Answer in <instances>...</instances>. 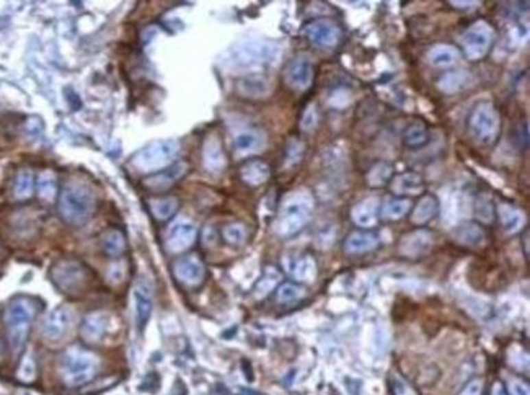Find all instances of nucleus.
I'll list each match as a JSON object with an SVG mask.
<instances>
[{
	"instance_id": "nucleus-39",
	"label": "nucleus",
	"mask_w": 530,
	"mask_h": 395,
	"mask_svg": "<svg viewBox=\"0 0 530 395\" xmlns=\"http://www.w3.org/2000/svg\"><path fill=\"white\" fill-rule=\"evenodd\" d=\"M222 235L227 243L240 247L243 246L245 240H247V229H245V226L240 224V222H234V224H228L224 227Z\"/></svg>"
},
{
	"instance_id": "nucleus-29",
	"label": "nucleus",
	"mask_w": 530,
	"mask_h": 395,
	"mask_svg": "<svg viewBox=\"0 0 530 395\" xmlns=\"http://www.w3.org/2000/svg\"><path fill=\"white\" fill-rule=\"evenodd\" d=\"M235 149L240 154H255L265 147V136L258 131H242L235 136Z\"/></svg>"
},
{
	"instance_id": "nucleus-5",
	"label": "nucleus",
	"mask_w": 530,
	"mask_h": 395,
	"mask_svg": "<svg viewBox=\"0 0 530 395\" xmlns=\"http://www.w3.org/2000/svg\"><path fill=\"white\" fill-rule=\"evenodd\" d=\"M278 46L263 41H245L228 51L227 64L235 69H256L273 62L278 58Z\"/></svg>"
},
{
	"instance_id": "nucleus-27",
	"label": "nucleus",
	"mask_w": 530,
	"mask_h": 395,
	"mask_svg": "<svg viewBox=\"0 0 530 395\" xmlns=\"http://www.w3.org/2000/svg\"><path fill=\"white\" fill-rule=\"evenodd\" d=\"M286 268L289 270V273L299 281L312 283L317 278V263L310 255H304L300 256V259H296L294 261H291Z\"/></svg>"
},
{
	"instance_id": "nucleus-44",
	"label": "nucleus",
	"mask_w": 530,
	"mask_h": 395,
	"mask_svg": "<svg viewBox=\"0 0 530 395\" xmlns=\"http://www.w3.org/2000/svg\"><path fill=\"white\" fill-rule=\"evenodd\" d=\"M390 387L394 390V395H418L416 390L413 389V385L408 384L407 381L398 376H394Z\"/></svg>"
},
{
	"instance_id": "nucleus-49",
	"label": "nucleus",
	"mask_w": 530,
	"mask_h": 395,
	"mask_svg": "<svg viewBox=\"0 0 530 395\" xmlns=\"http://www.w3.org/2000/svg\"><path fill=\"white\" fill-rule=\"evenodd\" d=\"M509 394L511 395H530V389H529V385L522 381H511Z\"/></svg>"
},
{
	"instance_id": "nucleus-10",
	"label": "nucleus",
	"mask_w": 530,
	"mask_h": 395,
	"mask_svg": "<svg viewBox=\"0 0 530 395\" xmlns=\"http://www.w3.org/2000/svg\"><path fill=\"white\" fill-rule=\"evenodd\" d=\"M74 317L75 313L69 306H61L54 309V311L46 317V320L43 322V327H41L43 338L51 343L64 340V338L69 335V332H71L72 325H74Z\"/></svg>"
},
{
	"instance_id": "nucleus-14",
	"label": "nucleus",
	"mask_w": 530,
	"mask_h": 395,
	"mask_svg": "<svg viewBox=\"0 0 530 395\" xmlns=\"http://www.w3.org/2000/svg\"><path fill=\"white\" fill-rule=\"evenodd\" d=\"M313 77H315L313 64L310 62L309 59L304 58L292 61L286 67V72H284V80H286V84L291 88L299 90V92H304V90L310 88V85L313 82Z\"/></svg>"
},
{
	"instance_id": "nucleus-50",
	"label": "nucleus",
	"mask_w": 530,
	"mask_h": 395,
	"mask_svg": "<svg viewBox=\"0 0 530 395\" xmlns=\"http://www.w3.org/2000/svg\"><path fill=\"white\" fill-rule=\"evenodd\" d=\"M491 395H507V392H506V389H504V385L501 384V382H494L493 390H491Z\"/></svg>"
},
{
	"instance_id": "nucleus-24",
	"label": "nucleus",
	"mask_w": 530,
	"mask_h": 395,
	"mask_svg": "<svg viewBox=\"0 0 530 395\" xmlns=\"http://www.w3.org/2000/svg\"><path fill=\"white\" fill-rule=\"evenodd\" d=\"M498 216H499V221H501L504 232L509 235L517 234V232L522 230V227L525 224L524 213L511 204H499Z\"/></svg>"
},
{
	"instance_id": "nucleus-25",
	"label": "nucleus",
	"mask_w": 530,
	"mask_h": 395,
	"mask_svg": "<svg viewBox=\"0 0 530 395\" xmlns=\"http://www.w3.org/2000/svg\"><path fill=\"white\" fill-rule=\"evenodd\" d=\"M239 92L248 98H263L269 93V82L266 77L260 74H250L240 79Z\"/></svg>"
},
{
	"instance_id": "nucleus-30",
	"label": "nucleus",
	"mask_w": 530,
	"mask_h": 395,
	"mask_svg": "<svg viewBox=\"0 0 530 395\" xmlns=\"http://www.w3.org/2000/svg\"><path fill=\"white\" fill-rule=\"evenodd\" d=\"M437 211H439V201L436 200V196L426 195V196L421 198L420 201H418L415 209H413L411 221L418 226L426 224V222L431 221V219L436 216Z\"/></svg>"
},
{
	"instance_id": "nucleus-31",
	"label": "nucleus",
	"mask_w": 530,
	"mask_h": 395,
	"mask_svg": "<svg viewBox=\"0 0 530 395\" xmlns=\"http://www.w3.org/2000/svg\"><path fill=\"white\" fill-rule=\"evenodd\" d=\"M455 239L467 247H478L485 242V232L473 222L459 226L455 229Z\"/></svg>"
},
{
	"instance_id": "nucleus-46",
	"label": "nucleus",
	"mask_w": 530,
	"mask_h": 395,
	"mask_svg": "<svg viewBox=\"0 0 530 395\" xmlns=\"http://www.w3.org/2000/svg\"><path fill=\"white\" fill-rule=\"evenodd\" d=\"M300 126H302L304 131H312L313 128L317 126V111H315V106L310 105L307 110H305V113L302 116V121H300Z\"/></svg>"
},
{
	"instance_id": "nucleus-26",
	"label": "nucleus",
	"mask_w": 530,
	"mask_h": 395,
	"mask_svg": "<svg viewBox=\"0 0 530 395\" xmlns=\"http://www.w3.org/2000/svg\"><path fill=\"white\" fill-rule=\"evenodd\" d=\"M459 49L450 45H436L429 49L428 61L431 66L437 69H449L459 61Z\"/></svg>"
},
{
	"instance_id": "nucleus-35",
	"label": "nucleus",
	"mask_w": 530,
	"mask_h": 395,
	"mask_svg": "<svg viewBox=\"0 0 530 395\" xmlns=\"http://www.w3.org/2000/svg\"><path fill=\"white\" fill-rule=\"evenodd\" d=\"M33 188H34V180H33L32 170L28 169L20 170L19 175H16L15 188H14L16 200H21V201L28 200V198L33 195Z\"/></svg>"
},
{
	"instance_id": "nucleus-41",
	"label": "nucleus",
	"mask_w": 530,
	"mask_h": 395,
	"mask_svg": "<svg viewBox=\"0 0 530 395\" xmlns=\"http://www.w3.org/2000/svg\"><path fill=\"white\" fill-rule=\"evenodd\" d=\"M475 214L481 222H485V224L493 222V219H494L493 201H490L488 198H483V196L478 198V201L475 204Z\"/></svg>"
},
{
	"instance_id": "nucleus-45",
	"label": "nucleus",
	"mask_w": 530,
	"mask_h": 395,
	"mask_svg": "<svg viewBox=\"0 0 530 395\" xmlns=\"http://www.w3.org/2000/svg\"><path fill=\"white\" fill-rule=\"evenodd\" d=\"M34 374H36V369H34V361L32 359V356H27L25 358V361L21 363L20 366V372H19V377L21 381H33L34 379Z\"/></svg>"
},
{
	"instance_id": "nucleus-7",
	"label": "nucleus",
	"mask_w": 530,
	"mask_h": 395,
	"mask_svg": "<svg viewBox=\"0 0 530 395\" xmlns=\"http://www.w3.org/2000/svg\"><path fill=\"white\" fill-rule=\"evenodd\" d=\"M470 132L481 144H491L496 141L501 128V118L498 110L491 103H480L473 108L468 119Z\"/></svg>"
},
{
	"instance_id": "nucleus-42",
	"label": "nucleus",
	"mask_w": 530,
	"mask_h": 395,
	"mask_svg": "<svg viewBox=\"0 0 530 395\" xmlns=\"http://www.w3.org/2000/svg\"><path fill=\"white\" fill-rule=\"evenodd\" d=\"M279 281V273L274 268L266 270L265 276L261 278L260 283L256 285V296L258 298H265L271 289L276 286V283Z\"/></svg>"
},
{
	"instance_id": "nucleus-22",
	"label": "nucleus",
	"mask_w": 530,
	"mask_h": 395,
	"mask_svg": "<svg viewBox=\"0 0 530 395\" xmlns=\"http://www.w3.org/2000/svg\"><path fill=\"white\" fill-rule=\"evenodd\" d=\"M390 190L402 198L405 195H418L424 190V180L418 173L407 171V173L392 177Z\"/></svg>"
},
{
	"instance_id": "nucleus-18",
	"label": "nucleus",
	"mask_w": 530,
	"mask_h": 395,
	"mask_svg": "<svg viewBox=\"0 0 530 395\" xmlns=\"http://www.w3.org/2000/svg\"><path fill=\"white\" fill-rule=\"evenodd\" d=\"M110 327V315L105 312H93L85 317L84 324H82V338L90 345H97L100 343L105 335L108 333Z\"/></svg>"
},
{
	"instance_id": "nucleus-48",
	"label": "nucleus",
	"mask_w": 530,
	"mask_h": 395,
	"mask_svg": "<svg viewBox=\"0 0 530 395\" xmlns=\"http://www.w3.org/2000/svg\"><path fill=\"white\" fill-rule=\"evenodd\" d=\"M124 274H126V270H124V265L123 263H115L110 266V270H108V280H110L111 283H121Z\"/></svg>"
},
{
	"instance_id": "nucleus-8",
	"label": "nucleus",
	"mask_w": 530,
	"mask_h": 395,
	"mask_svg": "<svg viewBox=\"0 0 530 395\" xmlns=\"http://www.w3.org/2000/svg\"><path fill=\"white\" fill-rule=\"evenodd\" d=\"M494 32L486 21H477L472 27L465 29V33L460 38V45H462L463 54L467 56L470 61H480L483 59L488 51L493 46Z\"/></svg>"
},
{
	"instance_id": "nucleus-47",
	"label": "nucleus",
	"mask_w": 530,
	"mask_h": 395,
	"mask_svg": "<svg viewBox=\"0 0 530 395\" xmlns=\"http://www.w3.org/2000/svg\"><path fill=\"white\" fill-rule=\"evenodd\" d=\"M481 392H483V381L472 379L465 384V387L460 390L459 395H481Z\"/></svg>"
},
{
	"instance_id": "nucleus-38",
	"label": "nucleus",
	"mask_w": 530,
	"mask_h": 395,
	"mask_svg": "<svg viewBox=\"0 0 530 395\" xmlns=\"http://www.w3.org/2000/svg\"><path fill=\"white\" fill-rule=\"evenodd\" d=\"M392 175H394V167L389 164H377L369 170L368 183L372 187H382V184L390 182Z\"/></svg>"
},
{
	"instance_id": "nucleus-33",
	"label": "nucleus",
	"mask_w": 530,
	"mask_h": 395,
	"mask_svg": "<svg viewBox=\"0 0 530 395\" xmlns=\"http://www.w3.org/2000/svg\"><path fill=\"white\" fill-rule=\"evenodd\" d=\"M468 80L470 75L462 71L447 72V74H444V77H441V80H439V88L446 93H455L467 87Z\"/></svg>"
},
{
	"instance_id": "nucleus-9",
	"label": "nucleus",
	"mask_w": 530,
	"mask_h": 395,
	"mask_svg": "<svg viewBox=\"0 0 530 395\" xmlns=\"http://www.w3.org/2000/svg\"><path fill=\"white\" fill-rule=\"evenodd\" d=\"M51 278L62 293L75 294L87 283V270L80 261L66 259L54 263L51 268Z\"/></svg>"
},
{
	"instance_id": "nucleus-16",
	"label": "nucleus",
	"mask_w": 530,
	"mask_h": 395,
	"mask_svg": "<svg viewBox=\"0 0 530 395\" xmlns=\"http://www.w3.org/2000/svg\"><path fill=\"white\" fill-rule=\"evenodd\" d=\"M188 171L186 162H175V164L168 165L167 169L158 171V173L150 175L144 180V184L152 191H165L171 188L176 182H180Z\"/></svg>"
},
{
	"instance_id": "nucleus-34",
	"label": "nucleus",
	"mask_w": 530,
	"mask_h": 395,
	"mask_svg": "<svg viewBox=\"0 0 530 395\" xmlns=\"http://www.w3.org/2000/svg\"><path fill=\"white\" fill-rule=\"evenodd\" d=\"M103 250L106 252V255L113 256V259L121 256L124 250H126V240H124L123 232L118 229L106 232V235L103 237Z\"/></svg>"
},
{
	"instance_id": "nucleus-6",
	"label": "nucleus",
	"mask_w": 530,
	"mask_h": 395,
	"mask_svg": "<svg viewBox=\"0 0 530 395\" xmlns=\"http://www.w3.org/2000/svg\"><path fill=\"white\" fill-rule=\"evenodd\" d=\"M34 306L28 299H16L5 311L8 342L14 351H20L28 338V330L34 317Z\"/></svg>"
},
{
	"instance_id": "nucleus-4",
	"label": "nucleus",
	"mask_w": 530,
	"mask_h": 395,
	"mask_svg": "<svg viewBox=\"0 0 530 395\" xmlns=\"http://www.w3.org/2000/svg\"><path fill=\"white\" fill-rule=\"evenodd\" d=\"M98 358L93 353L82 348H71L62 356L61 374L62 379L71 387L84 385L90 382L98 371Z\"/></svg>"
},
{
	"instance_id": "nucleus-23",
	"label": "nucleus",
	"mask_w": 530,
	"mask_h": 395,
	"mask_svg": "<svg viewBox=\"0 0 530 395\" xmlns=\"http://www.w3.org/2000/svg\"><path fill=\"white\" fill-rule=\"evenodd\" d=\"M240 177L250 187H260L269 180L271 169L263 160H248L240 169Z\"/></svg>"
},
{
	"instance_id": "nucleus-51",
	"label": "nucleus",
	"mask_w": 530,
	"mask_h": 395,
	"mask_svg": "<svg viewBox=\"0 0 530 395\" xmlns=\"http://www.w3.org/2000/svg\"><path fill=\"white\" fill-rule=\"evenodd\" d=\"M454 7H475L478 2H450Z\"/></svg>"
},
{
	"instance_id": "nucleus-19",
	"label": "nucleus",
	"mask_w": 530,
	"mask_h": 395,
	"mask_svg": "<svg viewBox=\"0 0 530 395\" xmlns=\"http://www.w3.org/2000/svg\"><path fill=\"white\" fill-rule=\"evenodd\" d=\"M378 200L376 196H369L356 203L351 209V219L356 226L370 229L377 224L378 221Z\"/></svg>"
},
{
	"instance_id": "nucleus-15",
	"label": "nucleus",
	"mask_w": 530,
	"mask_h": 395,
	"mask_svg": "<svg viewBox=\"0 0 530 395\" xmlns=\"http://www.w3.org/2000/svg\"><path fill=\"white\" fill-rule=\"evenodd\" d=\"M175 278L186 286H200L204 281L206 268L204 263L196 255H186L173 265Z\"/></svg>"
},
{
	"instance_id": "nucleus-21",
	"label": "nucleus",
	"mask_w": 530,
	"mask_h": 395,
	"mask_svg": "<svg viewBox=\"0 0 530 395\" xmlns=\"http://www.w3.org/2000/svg\"><path fill=\"white\" fill-rule=\"evenodd\" d=\"M381 243L378 234L372 230H356L349 234L344 240V252L346 253H368L376 250Z\"/></svg>"
},
{
	"instance_id": "nucleus-2",
	"label": "nucleus",
	"mask_w": 530,
	"mask_h": 395,
	"mask_svg": "<svg viewBox=\"0 0 530 395\" xmlns=\"http://www.w3.org/2000/svg\"><path fill=\"white\" fill-rule=\"evenodd\" d=\"M313 198L309 191L299 190L291 193L282 201L281 211L276 219L274 229L281 237H291L304 229L312 217Z\"/></svg>"
},
{
	"instance_id": "nucleus-3",
	"label": "nucleus",
	"mask_w": 530,
	"mask_h": 395,
	"mask_svg": "<svg viewBox=\"0 0 530 395\" xmlns=\"http://www.w3.org/2000/svg\"><path fill=\"white\" fill-rule=\"evenodd\" d=\"M180 143L176 139H158L142 147L131 158V164L142 173H154L171 165V160L178 156Z\"/></svg>"
},
{
	"instance_id": "nucleus-13",
	"label": "nucleus",
	"mask_w": 530,
	"mask_h": 395,
	"mask_svg": "<svg viewBox=\"0 0 530 395\" xmlns=\"http://www.w3.org/2000/svg\"><path fill=\"white\" fill-rule=\"evenodd\" d=\"M434 235L426 229H416L403 235L398 243V252L407 259L423 256L433 248Z\"/></svg>"
},
{
	"instance_id": "nucleus-37",
	"label": "nucleus",
	"mask_w": 530,
	"mask_h": 395,
	"mask_svg": "<svg viewBox=\"0 0 530 395\" xmlns=\"http://www.w3.org/2000/svg\"><path fill=\"white\" fill-rule=\"evenodd\" d=\"M304 296V289L300 286L294 285V283H284L279 286L278 293H276V299L279 304H294Z\"/></svg>"
},
{
	"instance_id": "nucleus-20",
	"label": "nucleus",
	"mask_w": 530,
	"mask_h": 395,
	"mask_svg": "<svg viewBox=\"0 0 530 395\" xmlns=\"http://www.w3.org/2000/svg\"><path fill=\"white\" fill-rule=\"evenodd\" d=\"M202 164H204L206 170L213 171V173H221L226 169L227 157L219 137L210 136L206 139L204 147H202Z\"/></svg>"
},
{
	"instance_id": "nucleus-28",
	"label": "nucleus",
	"mask_w": 530,
	"mask_h": 395,
	"mask_svg": "<svg viewBox=\"0 0 530 395\" xmlns=\"http://www.w3.org/2000/svg\"><path fill=\"white\" fill-rule=\"evenodd\" d=\"M409 209H411V201L408 198H387L381 208V216L387 221H398V219L407 216Z\"/></svg>"
},
{
	"instance_id": "nucleus-43",
	"label": "nucleus",
	"mask_w": 530,
	"mask_h": 395,
	"mask_svg": "<svg viewBox=\"0 0 530 395\" xmlns=\"http://www.w3.org/2000/svg\"><path fill=\"white\" fill-rule=\"evenodd\" d=\"M304 156V144L300 141H291L286 150V162L287 165H294L300 162Z\"/></svg>"
},
{
	"instance_id": "nucleus-32",
	"label": "nucleus",
	"mask_w": 530,
	"mask_h": 395,
	"mask_svg": "<svg viewBox=\"0 0 530 395\" xmlns=\"http://www.w3.org/2000/svg\"><path fill=\"white\" fill-rule=\"evenodd\" d=\"M178 200L173 196H167V198H155V200L149 201V208L152 214L160 221H167L170 219L173 214L178 211Z\"/></svg>"
},
{
	"instance_id": "nucleus-12",
	"label": "nucleus",
	"mask_w": 530,
	"mask_h": 395,
	"mask_svg": "<svg viewBox=\"0 0 530 395\" xmlns=\"http://www.w3.org/2000/svg\"><path fill=\"white\" fill-rule=\"evenodd\" d=\"M197 235V229L195 222H191L189 219H176V221L168 227L167 237H165V246L167 250L171 253H182L188 250L189 247L195 243Z\"/></svg>"
},
{
	"instance_id": "nucleus-17",
	"label": "nucleus",
	"mask_w": 530,
	"mask_h": 395,
	"mask_svg": "<svg viewBox=\"0 0 530 395\" xmlns=\"http://www.w3.org/2000/svg\"><path fill=\"white\" fill-rule=\"evenodd\" d=\"M154 299H152V286L147 280H139L134 287V311L137 328L144 330L149 324L150 315H152Z\"/></svg>"
},
{
	"instance_id": "nucleus-36",
	"label": "nucleus",
	"mask_w": 530,
	"mask_h": 395,
	"mask_svg": "<svg viewBox=\"0 0 530 395\" xmlns=\"http://www.w3.org/2000/svg\"><path fill=\"white\" fill-rule=\"evenodd\" d=\"M38 193L43 200L46 201H53L56 195H58V182H56L54 173L51 171H45V173L40 175V180H38Z\"/></svg>"
},
{
	"instance_id": "nucleus-11",
	"label": "nucleus",
	"mask_w": 530,
	"mask_h": 395,
	"mask_svg": "<svg viewBox=\"0 0 530 395\" xmlns=\"http://www.w3.org/2000/svg\"><path fill=\"white\" fill-rule=\"evenodd\" d=\"M304 36L317 48L330 49L338 45L341 38V28L331 20H313L304 27Z\"/></svg>"
},
{
	"instance_id": "nucleus-40",
	"label": "nucleus",
	"mask_w": 530,
	"mask_h": 395,
	"mask_svg": "<svg viewBox=\"0 0 530 395\" xmlns=\"http://www.w3.org/2000/svg\"><path fill=\"white\" fill-rule=\"evenodd\" d=\"M426 141H428V131H426V128L421 123L411 124L407 132H405V143H407L409 147H420Z\"/></svg>"
},
{
	"instance_id": "nucleus-1",
	"label": "nucleus",
	"mask_w": 530,
	"mask_h": 395,
	"mask_svg": "<svg viewBox=\"0 0 530 395\" xmlns=\"http://www.w3.org/2000/svg\"><path fill=\"white\" fill-rule=\"evenodd\" d=\"M97 200L95 193L85 183L72 182L62 188L59 198V214L72 226H82L93 216Z\"/></svg>"
},
{
	"instance_id": "nucleus-52",
	"label": "nucleus",
	"mask_w": 530,
	"mask_h": 395,
	"mask_svg": "<svg viewBox=\"0 0 530 395\" xmlns=\"http://www.w3.org/2000/svg\"><path fill=\"white\" fill-rule=\"evenodd\" d=\"M3 355H5V348H3V343L0 340V361L3 359Z\"/></svg>"
}]
</instances>
